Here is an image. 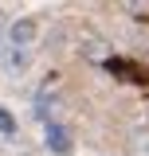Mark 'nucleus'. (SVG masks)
<instances>
[{"instance_id":"nucleus-4","label":"nucleus","mask_w":149,"mask_h":156,"mask_svg":"<svg viewBox=\"0 0 149 156\" xmlns=\"http://www.w3.org/2000/svg\"><path fill=\"white\" fill-rule=\"evenodd\" d=\"M130 152L133 156H149V129H133L130 133Z\"/></svg>"},{"instance_id":"nucleus-5","label":"nucleus","mask_w":149,"mask_h":156,"mask_svg":"<svg viewBox=\"0 0 149 156\" xmlns=\"http://www.w3.org/2000/svg\"><path fill=\"white\" fill-rule=\"evenodd\" d=\"M0 133H4V136H12V133H16V117L8 113L4 105H0Z\"/></svg>"},{"instance_id":"nucleus-2","label":"nucleus","mask_w":149,"mask_h":156,"mask_svg":"<svg viewBox=\"0 0 149 156\" xmlns=\"http://www.w3.org/2000/svg\"><path fill=\"white\" fill-rule=\"evenodd\" d=\"M8 39H12V47H28L36 39V20H16L12 31H8Z\"/></svg>"},{"instance_id":"nucleus-3","label":"nucleus","mask_w":149,"mask_h":156,"mask_svg":"<svg viewBox=\"0 0 149 156\" xmlns=\"http://www.w3.org/2000/svg\"><path fill=\"white\" fill-rule=\"evenodd\" d=\"M43 140H47V148H51V152H71V133H67L63 125H47Z\"/></svg>"},{"instance_id":"nucleus-1","label":"nucleus","mask_w":149,"mask_h":156,"mask_svg":"<svg viewBox=\"0 0 149 156\" xmlns=\"http://www.w3.org/2000/svg\"><path fill=\"white\" fill-rule=\"evenodd\" d=\"M0 62H4V74H8V78H20L24 70H28V51L12 47V51H4V55H0Z\"/></svg>"}]
</instances>
